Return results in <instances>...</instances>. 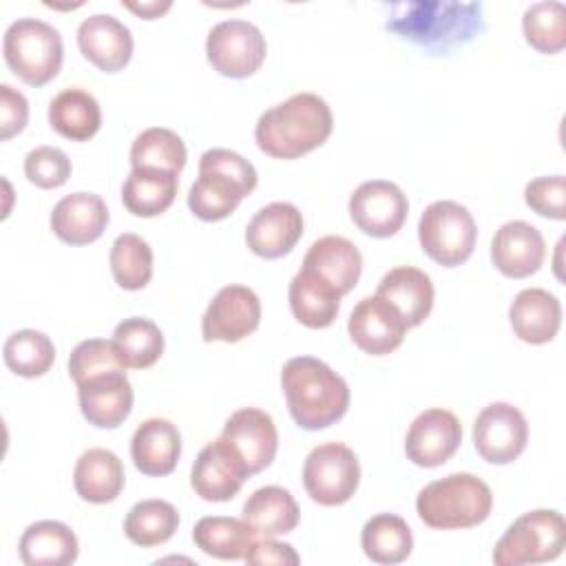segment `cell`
<instances>
[{
  "mask_svg": "<svg viewBox=\"0 0 566 566\" xmlns=\"http://www.w3.org/2000/svg\"><path fill=\"white\" fill-rule=\"evenodd\" d=\"M385 29L431 53H449L484 31L482 2L409 0L382 4Z\"/></svg>",
  "mask_w": 566,
  "mask_h": 566,
  "instance_id": "obj_1",
  "label": "cell"
},
{
  "mask_svg": "<svg viewBox=\"0 0 566 566\" xmlns=\"http://www.w3.org/2000/svg\"><path fill=\"white\" fill-rule=\"evenodd\" d=\"M334 128L332 108L316 93H294L261 113L254 126L259 150L274 159H298L327 142Z\"/></svg>",
  "mask_w": 566,
  "mask_h": 566,
  "instance_id": "obj_2",
  "label": "cell"
},
{
  "mask_svg": "<svg viewBox=\"0 0 566 566\" xmlns=\"http://www.w3.org/2000/svg\"><path fill=\"white\" fill-rule=\"evenodd\" d=\"M281 387L292 420L305 431L327 429L347 413L345 378L314 356L290 358L281 369Z\"/></svg>",
  "mask_w": 566,
  "mask_h": 566,
  "instance_id": "obj_3",
  "label": "cell"
},
{
  "mask_svg": "<svg viewBox=\"0 0 566 566\" xmlns=\"http://www.w3.org/2000/svg\"><path fill=\"white\" fill-rule=\"evenodd\" d=\"M493 509V493L473 473H449L429 482L416 497L418 517L436 531L471 528L482 524Z\"/></svg>",
  "mask_w": 566,
  "mask_h": 566,
  "instance_id": "obj_4",
  "label": "cell"
},
{
  "mask_svg": "<svg viewBox=\"0 0 566 566\" xmlns=\"http://www.w3.org/2000/svg\"><path fill=\"white\" fill-rule=\"evenodd\" d=\"M2 55L20 80L31 86H44L62 69V35L40 18H18L4 31Z\"/></svg>",
  "mask_w": 566,
  "mask_h": 566,
  "instance_id": "obj_5",
  "label": "cell"
},
{
  "mask_svg": "<svg viewBox=\"0 0 566 566\" xmlns=\"http://www.w3.org/2000/svg\"><path fill=\"white\" fill-rule=\"evenodd\" d=\"M566 548V522L555 509H535L520 515L497 539L493 562L497 566L544 564Z\"/></svg>",
  "mask_w": 566,
  "mask_h": 566,
  "instance_id": "obj_6",
  "label": "cell"
},
{
  "mask_svg": "<svg viewBox=\"0 0 566 566\" xmlns=\"http://www.w3.org/2000/svg\"><path fill=\"white\" fill-rule=\"evenodd\" d=\"M422 252L444 268L462 265L475 250L478 226L467 206L440 199L424 208L418 221Z\"/></svg>",
  "mask_w": 566,
  "mask_h": 566,
  "instance_id": "obj_7",
  "label": "cell"
},
{
  "mask_svg": "<svg viewBox=\"0 0 566 566\" xmlns=\"http://www.w3.org/2000/svg\"><path fill=\"white\" fill-rule=\"evenodd\" d=\"M360 484L356 453L343 442L314 447L303 464V486L321 506H340L352 500Z\"/></svg>",
  "mask_w": 566,
  "mask_h": 566,
  "instance_id": "obj_8",
  "label": "cell"
},
{
  "mask_svg": "<svg viewBox=\"0 0 566 566\" xmlns=\"http://www.w3.org/2000/svg\"><path fill=\"white\" fill-rule=\"evenodd\" d=\"M268 44L261 29L248 20H221L208 31L206 57L210 66L226 77H250L265 62Z\"/></svg>",
  "mask_w": 566,
  "mask_h": 566,
  "instance_id": "obj_9",
  "label": "cell"
},
{
  "mask_svg": "<svg viewBox=\"0 0 566 566\" xmlns=\"http://www.w3.org/2000/svg\"><path fill=\"white\" fill-rule=\"evenodd\" d=\"M528 442V422L511 402L486 405L473 422V447L491 464H511Z\"/></svg>",
  "mask_w": 566,
  "mask_h": 566,
  "instance_id": "obj_10",
  "label": "cell"
},
{
  "mask_svg": "<svg viewBox=\"0 0 566 566\" xmlns=\"http://www.w3.org/2000/svg\"><path fill=\"white\" fill-rule=\"evenodd\" d=\"M409 214L407 195L387 179L363 181L349 197V217L354 226L374 239L394 237Z\"/></svg>",
  "mask_w": 566,
  "mask_h": 566,
  "instance_id": "obj_11",
  "label": "cell"
},
{
  "mask_svg": "<svg viewBox=\"0 0 566 566\" xmlns=\"http://www.w3.org/2000/svg\"><path fill=\"white\" fill-rule=\"evenodd\" d=\"M261 323V301L248 285H226L208 303L201 318V336L206 343H239Z\"/></svg>",
  "mask_w": 566,
  "mask_h": 566,
  "instance_id": "obj_12",
  "label": "cell"
},
{
  "mask_svg": "<svg viewBox=\"0 0 566 566\" xmlns=\"http://www.w3.org/2000/svg\"><path fill=\"white\" fill-rule=\"evenodd\" d=\"M462 442V424L455 413L431 407L420 411L405 436V453L416 467L433 469L444 464Z\"/></svg>",
  "mask_w": 566,
  "mask_h": 566,
  "instance_id": "obj_13",
  "label": "cell"
},
{
  "mask_svg": "<svg viewBox=\"0 0 566 566\" xmlns=\"http://www.w3.org/2000/svg\"><path fill=\"white\" fill-rule=\"evenodd\" d=\"M248 478L250 473L239 453L219 436L197 453L190 486L206 502H228L241 491Z\"/></svg>",
  "mask_w": 566,
  "mask_h": 566,
  "instance_id": "obj_14",
  "label": "cell"
},
{
  "mask_svg": "<svg viewBox=\"0 0 566 566\" xmlns=\"http://www.w3.org/2000/svg\"><path fill=\"white\" fill-rule=\"evenodd\" d=\"M407 329L400 312L376 294L360 298L347 321V332L354 345L371 356H385L398 349Z\"/></svg>",
  "mask_w": 566,
  "mask_h": 566,
  "instance_id": "obj_15",
  "label": "cell"
},
{
  "mask_svg": "<svg viewBox=\"0 0 566 566\" xmlns=\"http://www.w3.org/2000/svg\"><path fill=\"white\" fill-rule=\"evenodd\" d=\"M221 438L239 453L250 475L268 469L279 449V433L272 416L256 407L237 409L226 420Z\"/></svg>",
  "mask_w": 566,
  "mask_h": 566,
  "instance_id": "obj_16",
  "label": "cell"
},
{
  "mask_svg": "<svg viewBox=\"0 0 566 566\" xmlns=\"http://www.w3.org/2000/svg\"><path fill=\"white\" fill-rule=\"evenodd\" d=\"M303 237V214L290 201H274L259 208L245 228L248 248L261 259H281Z\"/></svg>",
  "mask_w": 566,
  "mask_h": 566,
  "instance_id": "obj_17",
  "label": "cell"
},
{
  "mask_svg": "<svg viewBox=\"0 0 566 566\" xmlns=\"http://www.w3.org/2000/svg\"><path fill=\"white\" fill-rule=\"evenodd\" d=\"M133 385L122 369L93 376L77 385L80 411L97 429L119 427L133 411Z\"/></svg>",
  "mask_w": 566,
  "mask_h": 566,
  "instance_id": "obj_18",
  "label": "cell"
},
{
  "mask_svg": "<svg viewBox=\"0 0 566 566\" xmlns=\"http://www.w3.org/2000/svg\"><path fill=\"white\" fill-rule=\"evenodd\" d=\"M80 53L104 73L122 71L133 57L130 29L111 13H93L77 27Z\"/></svg>",
  "mask_w": 566,
  "mask_h": 566,
  "instance_id": "obj_19",
  "label": "cell"
},
{
  "mask_svg": "<svg viewBox=\"0 0 566 566\" xmlns=\"http://www.w3.org/2000/svg\"><path fill=\"white\" fill-rule=\"evenodd\" d=\"M546 256L542 232L526 221L502 223L491 239V261L509 279H526L535 274Z\"/></svg>",
  "mask_w": 566,
  "mask_h": 566,
  "instance_id": "obj_20",
  "label": "cell"
},
{
  "mask_svg": "<svg viewBox=\"0 0 566 566\" xmlns=\"http://www.w3.org/2000/svg\"><path fill=\"white\" fill-rule=\"evenodd\" d=\"M108 219V208L99 195L71 192L53 206L49 223L60 241L69 245H86L102 237Z\"/></svg>",
  "mask_w": 566,
  "mask_h": 566,
  "instance_id": "obj_21",
  "label": "cell"
},
{
  "mask_svg": "<svg viewBox=\"0 0 566 566\" xmlns=\"http://www.w3.org/2000/svg\"><path fill=\"white\" fill-rule=\"evenodd\" d=\"M301 268L321 276L343 296L356 287L363 274V256L349 239L327 234L307 248Z\"/></svg>",
  "mask_w": 566,
  "mask_h": 566,
  "instance_id": "obj_22",
  "label": "cell"
},
{
  "mask_svg": "<svg viewBox=\"0 0 566 566\" xmlns=\"http://www.w3.org/2000/svg\"><path fill=\"white\" fill-rule=\"evenodd\" d=\"M513 334L528 345L551 343L562 327V303L544 287H526L509 307Z\"/></svg>",
  "mask_w": 566,
  "mask_h": 566,
  "instance_id": "obj_23",
  "label": "cell"
},
{
  "mask_svg": "<svg viewBox=\"0 0 566 566\" xmlns=\"http://www.w3.org/2000/svg\"><path fill=\"white\" fill-rule=\"evenodd\" d=\"M181 455V433L166 418L144 420L130 440V458L144 475L161 478L175 471Z\"/></svg>",
  "mask_w": 566,
  "mask_h": 566,
  "instance_id": "obj_24",
  "label": "cell"
},
{
  "mask_svg": "<svg viewBox=\"0 0 566 566\" xmlns=\"http://www.w3.org/2000/svg\"><path fill=\"white\" fill-rule=\"evenodd\" d=\"M376 296L391 303L407 327H418L431 314L433 307V283L429 274L413 265H398L382 274L376 287Z\"/></svg>",
  "mask_w": 566,
  "mask_h": 566,
  "instance_id": "obj_25",
  "label": "cell"
},
{
  "mask_svg": "<svg viewBox=\"0 0 566 566\" xmlns=\"http://www.w3.org/2000/svg\"><path fill=\"white\" fill-rule=\"evenodd\" d=\"M124 467L111 449L93 447L84 451L73 469L75 493L91 504H108L124 489Z\"/></svg>",
  "mask_w": 566,
  "mask_h": 566,
  "instance_id": "obj_26",
  "label": "cell"
},
{
  "mask_svg": "<svg viewBox=\"0 0 566 566\" xmlns=\"http://www.w3.org/2000/svg\"><path fill=\"white\" fill-rule=\"evenodd\" d=\"M18 553L27 566H69L77 559L80 546L64 522L40 520L24 528Z\"/></svg>",
  "mask_w": 566,
  "mask_h": 566,
  "instance_id": "obj_27",
  "label": "cell"
},
{
  "mask_svg": "<svg viewBox=\"0 0 566 566\" xmlns=\"http://www.w3.org/2000/svg\"><path fill=\"white\" fill-rule=\"evenodd\" d=\"M287 298L294 318L310 329L329 327L340 312V294L305 268L290 281Z\"/></svg>",
  "mask_w": 566,
  "mask_h": 566,
  "instance_id": "obj_28",
  "label": "cell"
},
{
  "mask_svg": "<svg viewBox=\"0 0 566 566\" xmlns=\"http://www.w3.org/2000/svg\"><path fill=\"white\" fill-rule=\"evenodd\" d=\"M243 520L259 537L287 535L298 526L301 511L294 495L283 486H261L243 504Z\"/></svg>",
  "mask_w": 566,
  "mask_h": 566,
  "instance_id": "obj_29",
  "label": "cell"
},
{
  "mask_svg": "<svg viewBox=\"0 0 566 566\" xmlns=\"http://www.w3.org/2000/svg\"><path fill=\"white\" fill-rule=\"evenodd\" d=\"M179 188V175L157 168H133L122 186L124 208L135 217L164 214Z\"/></svg>",
  "mask_w": 566,
  "mask_h": 566,
  "instance_id": "obj_30",
  "label": "cell"
},
{
  "mask_svg": "<svg viewBox=\"0 0 566 566\" xmlns=\"http://www.w3.org/2000/svg\"><path fill=\"white\" fill-rule=\"evenodd\" d=\"M49 124L71 142H86L99 130L102 111L88 91L71 86L49 102Z\"/></svg>",
  "mask_w": 566,
  "mask_h": 566,
  "instance_id": "obj_31",
  "label": "cell"
},
{
  "mask_svg": "<svg viewBox=\"0 0 566 566\" xmlns=\"http://www.w3.org/2000/svg\"><path fill=\"white\" fill-rule=\"evenodd\" d=\"M256 537L259 535L243 517L208 515L201 517L192 528L197 548L214 559H243Z\"/></svg>",
  "mask_w": 566,
  "mask_h": 566,
  "instance_id": "obj_32",
  "label": "cell"
},
{
  "mask_svg": "<svg viewBox=\"0 0 566 566\" xmlns=\"http://www.w3.org/2000/svg\"><path fill=\"white\" fill-rule=\"evenodd\" d=\"M245 197V188L226 172L199 170L188 192V208L201 221H221L230 217Z\"/></svg>",
  "mask_w": 566,
  "mask_h": 566,
  "instance_id": "obj_33",
  "label": "cell"
},
{
  "mask_svg": "<svg viewBox=\"0 0 566 566\" xmlns=\"http://www.w3.org/2000/svg\"><path fill=\"white\" fill-rule=\"evenodd\" d=\"M113 349L124 369L153 367L164 354V334L150 318L130 316L115 325Z\"/></svg>",
  "mask_w": 566,
  "mask_h": 566,
  "instance_id": "obj_34",
  "label": "cell"
},
{
  "mask_svg": "<svg viewBox=\"0 0 566 566\" xmlns=\"http://www.w3.org/2000/svg\"><path fill=\"white\" fill-rule=\"evenodd\" d=\"M360 548L376 564H400L411 555L413 535L400 515L378 513L365 522Z\"/></svg>",
  "mask_w": 566,
  "mask_h": 566,
  "instance_id": "obj_35",
  "label": "cell"
},
{
  "mask_svg": "<svg viewBox=\"0 0 566 566\" xmlns=\"http://www.w3.org/2000/svg\"><path fill=\"white\" fill-rule=\"evenodd\" d=\"M177 528H179L177 509L170 502L157 500V497L133 504L124 520L126 537L142 548L166 544L177 533Z\"/></svg>",
  "mask_w": 566,
  "mask_h": 566,
  "instance_id": "obj_36",
  "label": "cell"
},
{
  "mask_svg": "<svg viewBox=\"0 0 566 566\" xmlns=\"http://www.w3.org/2000/svg\"><path fill=\"white\" fill-rule=\"evenodd\" d=\"M186 144L184 139L164 126H150L142 130L130 146L133 168H157L181 172L186 166Z\"/></svg>",
  "mask_w": 566,
  "mask_h": 566,
  "instance_id": "obj_37",
  "label": "cell"
},
{
  "mask_svg": "<svg viewBox=\"0 0 566 566\" xmlns=\"http://www.w3.org/2000/svg\"><path fill=\"white\" fill-rule=\"evenodd\" d=\"M108 263L115 283L124 290H144L153 279V250L135 232H124L113 241Z\"/></svg>",
  "mask_w": 566,
  "mask_h": 566,
  "instance_id": "obj_38",
  "label": "cell"
},
{
  "mask_svg": "<svg viewBox=\"0 0 566 566\" xmlns=\"http://www.w3.org/2000/svg\"><path fill=\"white\" fill-rule=\"evenodd\" d=\"M4 365L22 378L44 376L55 360L53 340L38 329H18L13 332L2 347Z\"/></svg>",
  "mask_w": 566,
  "mask_h": 566,
  "instance_id": "obj_39",
  "label": "cell"
},
{
  "mask_svg": "<svg viewBox=\"0 0 566 566\" xmlns=\"http://www.w3.org/2000/svg\"><path fill=\"white\" fill-rule=\"evenodd\" d=\"M522 31L535 51L559 53L566 46V7L557 0L533 2L522 15Z\"/></svg>",
  "mask_w": 566,
  "mask_h": 566,
  "instance_id": "obj_40",
  "label": "cell"
},
{
  "mask_svg": "<svg viewBox=\"0 0 566 566\" xmlns=\"http://www.w3.org/2000/svg\"><path fill=\"white\" fill-rule=\"evenodd\" d=\"M122 367L124 365L119 363L113 343L106 338H86L77 343L69 356V374L75 385Z\"/></svg>",
  "mask_w": 566,
  "mask_h": 566,
  "instance_id": "obj_41",
  "label": "cell"
},
{
  "mask_svg": "<svg viewBox=\"0 0 566 566\" xmlns=\"http://www.w3.org/2000/svg\"><path fill=\"white\" fill-rule=\"evenodd\" d=\"M71 170H73L71 159L62 148H55V146H38L29 150L24 157L27 179L42 190H53L64 186L71 177Z\"/></svg>",
  "mask_w": 566,
  "mask_h": 566,
  "instance_id": "obj_42",
  "label": "cell"
},
{
  "mask_svg": "<svg viewBox=\"0 0 566 566\" xmlns=\"http://www.w3.org/2000/svg\"><path fill=\"white\" fill-rule=\"evenodd\" d=\"M526 206L539 217L564 221L566 219V179L564 175H546L526 184Z\"/></svg>",
  "mask_w": 566,
  "mask_h": 566,
  "instance_id": "obj_43",
  "label": "cell"
},
{
  "mask_svg": "<svg viewBox=\"0 0 566 566\" xmlns=\"http://www.w3.org/2000/svg\"><path fill=\"white\" fill-rule=\"evenodd\" d=\"M199 170H219L226 172L228 177L237 179L245 192L250 195L256 188L259 175L254 170V166L239 153L230 150V148H210L199 157Z\"/></svg>",
  "mask_w": 566,
  "mask_h": 566,
  "instance_id": "obj_44",
  "label": "cell"
},
{
  "mask_svg": "<svg viewBox=\"0 0 566 566\" xmlns=\"http://www.w3.org/2000/svg\"><path fill=\"white\" fill-rule=\"evenodd\" d=\"M29 122V102L11 84H0V139L7 142L22 133Z\"/></svg>",
  "mask_w": 566,
  "mask_h": 566,
  "instance_id": "obj_45",
  "label": "cell"
},
{
  "mask_svg": "<svg viewBox=\"0 0 566 566\" xmlns=\"http://www.w3.org/2000/svg\"><path fill=\"white\" fill-rule=\"evenodd\" d=\"M248 564H274V566H296L301 562L298 553L285 544L276 542L274 537H256V542L250 546L248 555L243 557Z\"/></svg>",
  "mask_w": 566,
  "mask_h": 566,
  "instance_id": "obj_46",
  "label": "cell"
},
{
  "mask_svg": "<svg viewBox=\"0 0 566 566\" xmlns=\"http://www.w3.org/2000/svg\"><path fill=\"white\" fill-rule=\"evenodd\" d=\"M122 7H126L128 11H133L135 15L144 18V20H155V18H161L172 7V2L170 0H148V2H128V0H124Z\"/></svg>",
  "mask_w": 566,
  "mask_h": 566,
  "instance_id": "obj_47",
  "label": "cell"
}]
</instances>
